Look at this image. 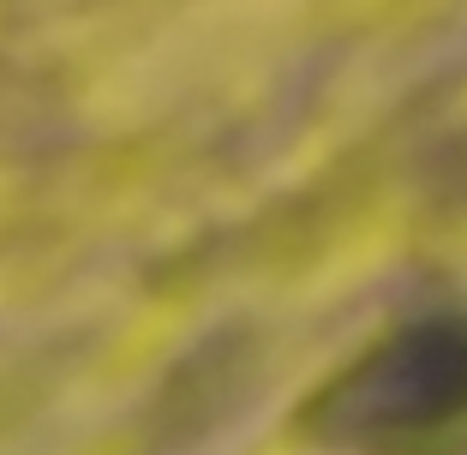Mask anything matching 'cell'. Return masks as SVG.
Segmentation results:
<instances>
[{"instance_id":"1","label":"cell","mask_w":467,"mask_h":455,"mask_svg":"<svg viewBox=\"0 0 467 455\" xmlns=\"http://www.w3.org/2000/svg\"><path fill=\"white\" fill-rule=\"evenodd\" d=\"M336 431L389 455H431L467 438V330L420 336L354 372L336 389Z\"/></svg>"}]
</instances>
